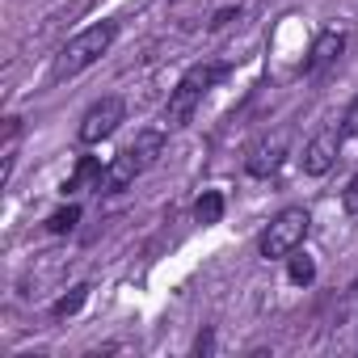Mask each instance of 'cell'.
Listing matches in <instances>:
<instances>
[{"label": "cell", "mask_w": 358, "mask_h": 358, "mask_svg": "<svg viewBox=\"0 0 358 358\" xmlns=\"http://www.w3.org/2000/svg\"><path fill=\"white\" fill-rule=\"evenodd\" d=\"M17 139H22V118H5V148H0V156H5V169H0V186H9V177H13Z\"/></svg>", "instance_id": "cell-10"}, {"label": "cell", "mask_w": 358, "mask_h": 358, "mask_svg": "<svg viewBox=\"0 0 358 358\" xmlns=\"http://www.w3.org/2000/svg\"><path fill=\"white\" fill-rule=\"evenodd\" d=\"M341 135H350V139H358V97L350 101V110H345V118H341Z\"/></svg>", "instance_id": "cell-16"}, {"label": "cell", "mask_w": 358, "mask_h": 358, "mask_svg": "<svg viewBox=\"0 0 358 358\" xmlns=\"http://www.w3.org/2000/svg\"><path fill=\"white\" fill-rule=\"evenodd\" d=\"M114 38H118V26H114V22H93V26H85L80 34H72V38L55 51L51 80H55V85H64V80L80 76L85 68H93V64L114 47Z\"/></svg>", "instance_id": "cell-1"}, {"label": "cell", "mask_w": 358, "mask_h": 358, "mask_svg": "<svg viewBox=\"0 0 358 358\" xmlns=\"http://www.w3.org/2000/svg\"><path fill=\"white\" fill-rule=\"evenodd\" d=\"M101 182H106V169L93 160V156H80V164H76V173L64 182V194H76V190H85V186H93V190H101Z\"/></svg>", "instance_id": "cell-9"}, {"label": "cell", "mask_w": 358, "mask_h": 358, "mask_svg": "<svg viewBox=\"0 0 358 358\" xmlns=\"http://www.w3.org/2000/svg\"><path fill=\"white\" fill-rule=\"evenodd\" d=\"M337 143H341L337 131H320V135H312L308 148H303V173H308V177H324V173L337 164Z\"/></svg>", "instance_id": "cell-7"}, {"label": "cell", "mask_w": 358, "mask_h": 358, "mask_svg": "<svg viewBox=\"0 0 358 358\" xmlns=\"http://www.w3.org/2000/svg\"><path fill=\"white\" fill-rule=\"evenodd\" d=\"M160 152H164V131H139L118 156H114V164L106 169V182H101V190L106 194H118V190H127L139 173H148L156 160H160Z\"/></svg>", "instance_id": "cell-3"}, {"label": "cell", "mask_w": 358, "mask_h": 358, "mask_svg": "<svg viewBox=\"0 0 358 358\" xmlns=\"http://www.w3.org/2000/svg\"><path fill=\"white\" fill-rule=\"evenodd\" d=\"M341 207H345V215H354L358 220V173L345 182V190H341Z\"/></svg>", "instance_id": "cell-15"}, {"label": "cell", "mask_w": 358, "mask_h": 358, "mask_svg": "<svg viewBox=\"0 0 358 358\" xmlns=\"http://www.w3.org/2000/svg\"><path fill=\"white\" fill-rule=\"evenodd\" d=\"M236 17H241V9H220V13L211 17V30H224V26H228V22H236Z\"/></svg>", "instance_id": "cell-17"}, {"label": "cell", "mask_w": 358, "mask_h": 358, "mask_svg": "<svg viewBox=\"0 0 358 358\" xmlns=\"http://www.w3.org/2000/svg\"><path fill=\"white\" fill-rule=\"evenodd\" d=\"M122 118H127V101L122 97H101V101H93L85 110L76 135H80V143H101V139H110L122 127Z\"/></svg>", "instance_id": "cell-5"}, {"label": "cell", "mask_w": 358, "mask_h": 358, "mask_svg": "<svg viewBox=\"0 0 358 358\" xmlns=\"http://www.w3.org/2000/svg\"><path fill=\"white\" fill-rule=\"evenodd\" d=\"M224 207H228V203H224V194H220V190H203V194H199V203H194V220H199L203 228H211V224H220V220H224Z\"/></svg>", "instance_id": "cell-11"}, {"label": "cell", "mask_w": 358, "mask_h": 358, "mask_svg": "<svg viewBox=\"0 0 358 358\" xmlns=\"http://www.w3.org/2000/svg\"><path fill=\"white\" fill-rule=\"evenodd\" d=\"M215 350V337L211 333H199V341H194V354H211Z\"/></svg>", "instance_id": "cell-18"}, {"label": "cell", "mask_w": 358, "mask_h": 358, "mask_svg": "<svg viewBox=\"0 0 358 358\" xmlns=\"http://www.w3.org/2000/svg\"><path fill=\"white\" fill-rule=\"evenodd\" d=\"M76 224H80V207H76V203H68V207H59V211L47 215V232H51V236H68Z\"/></svg>", "instance_id": "cell-13"}, {"label": "cell", "mask_w": 358, "mask_h": 358, "mask_svg": "<svg viewBox=\"0 0 358 358\" xmlns=\"http://www.w3.org/2000/svg\"><path fill=\"white\" fill-rule=\"evenodd\" d=\"M282 160H287V131L257 139V143L249 148V156H245V169H249L253 177H270V173H278Z\"/></svg>", "instance_id": "cell-6"}, {"label": "cell", "mask_w": 358, "mask_h": 358, "mask_svg": "<svg viewBox=\"0 0 358 358\" xmlns=\"http://www.w3.org/2000/svg\"><path fill=\"white\" fill-rule=\"evenodd\" d=\"M308 228H312V215H308L303 207H287V211H278V215L266 224V232H262V241H257V253H262L266 262H287V257L308 241Z\"/></svg>", "instance_id": "cell-4"}, {"label": "cell", "mask_w": 358, "mask_h": 358, "mask_svg": "<svg viewBox=\"0 0 358 358\" xmlns=\"http://www.w3.org/2000/svg\"><path fill=\"white\" fill-rule=\"evenodd\" d=\"M350 291H354V299H358V282H354V287H350Z\"/></svg>", "instance_id": "cell-19"}, {"label": "cell", "mask_w": 358, "mask_h": 358, "mask_svg": "<svg viewBox=\"0 0 358 358\" xmlns=\"http://www.w3.org/2000/svg\"><path fill=\"white\" fill-rule=\"evenodd\" d=\"M224 76H228V64H194V68H186V76L177 80V89H173L169 101H164V127H169V131L186 127V122L194 118V110L203 106V97H207Z\"/></svg>", "instance_id": "cell-2"}, {"label": "cell", "mask_w": 358, "mask_h": 358, "mask_svg": "<svg viewBox=\"0 0 358 358\" xmlns=\"http://www.w3.org/2000/svg\"><path fill=\"white\" fill-rule=\"evenodd\" d=\"M287 278H291L295 287H312V282H316V262H312L303 249H295V253L287 257Z\"/></svg>", "instance_id": "cell-12"}, {"label": "cell", "mask_w": 358, "mask_h": 358, "mask_svg": "<svg viewBox=\"0 0 358 358\" xmlns=\"http://www.w3.org/2000/svg\"><path fill=\"white\" fill-rule=\"evenodd\" d=\"M341 51H345V34H341V30H320L316 43H312V51H308V59H303V72H308V76L324 72L329 64L341 59Z\"/></svg>", "instance_id": "cell-8"}, {"label": "cell", "mask_w": 358, "mask_h": 358, "mask_svg": "<svg viewBox=\"0 0 358 358\" xmlns=\"http://www.w3.org/2000/svg\"><path fill=\"white\" fill-rule=\"evenodd\" d=\"M85 299H89V287H85V282H80V287H72V291H68V295H59V299H55V308H51V312H55V316H59V320H64V316H76V312H80V308H85Z\"/></svg>", "instance_id": "cell-14"}]
</instances>
